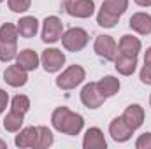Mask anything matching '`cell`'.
<instances>
[{"label":"cell","instance_id":"obj_22","mask_svg":"<svg viewBox=\"0 0 151 149\" xmlns=\"http://www.w3.org/2000/svg\"><path fill=\"white\" fill-rule=\"evenodd\" d=\"M53 144V133L47 126H37V142L35 148L37 149H46Z\"/></svg>","mask_w":151,"mask_h":149},{"label":"cell","instance_id":"obj_3","mask_svg":"<svg viewBox=\"0 0 151 149\" xmlns=\"http://www.w3.org/2000/svg\"><path fill=\"white\" fill-rule=\"evenodd\" d=\"M62 44H63V47L67 49V51H72V53H77V51H81L86 44H88V34H86V30H83V28H69L63 35H62Z\"/></svg>","mask_w":151,"mask_h":149},{"label":"cell","instance_id":"obj_34","mask_svg":"<svg viewBox=\"0 0 151 149\" xmlns=\"http://www.w3.org/2000/svg\"><path fill=\"white\" fill-rule=\"evenodd\" d=\"M150 105H151V97H150Z\"/></svg>","mask_w":151,"mask_h":149},{"label":"cell","instance_id":"obj_27","mask_svg":"<svg viewBox=\"0 0 151 149\" xmlns=\"http://www.w3.org/2000/svg\"><path fill=\"white\" fill-rule=\"evenodd\" d=\"M7 4H9V9L12 12H25L30 9L32 0H7Z\"/></svg>","mask_w":151,"mask_h":149},{"label":"cell","instance_id":"obj_2","mask_svg":"<svg viewBox=\"0 0 151 149\" xmlns=\"http://www.w3.org/2000/svg\"><path fill=\"white\" fill-rule=\"evenodd\" d=\"M84 69L79 65H70L67 70H63L62 74L56 77V86L60 90H72L76 86H79L84 81Z\"/></svg>","mask_w":151,"mask_h":149},{"label":"cell","instance_id":"obj_33","mask_svg":"<svg viewBox=\"0 0 151 149\" xmlns=\"http://www.w3.org/2000/svg\"><path fill=\"white\" fill-rule=\"evenodd\" d=\"M0 148H5V142H2V140H0Z\"/></svg>","mask_w":151,"mask_h":149},{"label":"cell","instance_id":"obj_16","mask_svg":"<svg viewBox=\"0 0 151 149\" xmlns=\"http://www.w3.org/2000/svg\"><path fill=\"white\" fill-rule=\"evenodd\" d=\"M16 27H18V32H19L21 37L30 39V37H35V34H37L39 21L34 16H25V18H21V19L18 21Z\"/></svg>","mask_w":151,"mask_h":149},{"label":"cell","instance_id":"obj_14","mask_svg":"<svg viewBox=\"0 0 151 149\" xmlns=\"http://www.w3.org/2000/svg\"><path fill=\"white\" fill-rule=\"evenodd\" d=\"M119 54H125V56H132V58H137L139 51H141V40L134 35H123L119 40Z\"/></svg>","mask_w":151,"mask_h":149},{"label":"cell","instance_id":"obj_31","mask_svg":"<svg viewBox=\"0 0 151 149\" xmlns=\"http://www.w3.org/2000/svg\"><path fill=\"white\" fill-rule=\"evenodd\" d=\"M144 65L151 67V47L146 49V54H144Z\"/></svg>","mask_w":151,"mask_h":149},{"label":"cell","instance_id":"obj_11","mask_svg":"<svg viewBox=\"0 0 151 149\" xmlns=\"http://www.w3.org/2000/svg\"><path fill=\"white\" fill-rule=\"evenodd\" d=\"M83 148L84 149H106L107 148V142H106V137L102 133L100 128H88L86 133H84V140H83Z\"/></svg>","mask_w":151,"mask_h":149},{"label":"cell","instance_id":"obj_6","mask_svg":"<svg viewBox=\"0 0 151 149\" xmlns=\"http://www.w3.org/2000/svg\"><path fill=\"white\" fill-rule=\"evenodd\" d=\"M81 102H83L88 109H99V107L106 102V97L99 91L97 82H90V84H86V86L81 90Z\"/></svg>","mask_w":151,"mask_h":149},{"label":"cell","instance_id":"obj_1","mask_svg":"<svg viewBox=\"0 0 151 149\" xmlns=\"http://www.w3.org/2000/svg\"><path fill=\"white\" fill-rule=\"evenodd\" d=\"M51 123L58 132H62L65 135H77L83 130L84 119L81 114H76L67 107H58V109H55L53 116H51Z\"/></svg>","mask_w":151,"mask_h":149},{"label":"cell","instance_id":"obj_4","mask_svg":"<svg viewBox=\"0 0 151 149\" xmlns=\"http://www.w3.org/2000/svg\"><path fill=\"white\" fill-rule=\"evenodd\" d=\"M93 49L95 53L104 58V60H114L118 56V44L111 35H99L95 39V44H93Z\"/></svg>","mask_w":151,"mask_h":149},{"label":"cell","instance_id":"obj_28","mask_svg":"<svg viewBox=\"0 0 151 149\" xmlns=\"http://www.w3.org/2000/svg\"><path fill=\"white\" fill-rule=\"evenodd\" d=\"M135 148L137 149H151V133H142L137 139Z\"/></svg>","mask_w":151,"mask_h":149},{"label":"cell","instance_id":"obj_32","mask_svg":"<svg viewBox=\"0 0 151 149\" xmlns=\"http://www.w3.org/2000/svg\"><path fill=\"white\" fill-rule=\"evenodd\" d=\"M137 5H141V7H150L151 5V0H134Z\"/></svg>","mask_w":151,"mask_h":149},{"label":"cell","instance_id":"obj_8","mask_svg":"<svg viewBox=\"0 0 151 149\" xmlns=\"http://www.w3.org/2000/svg\"><path fill=\"white\" fill-rule=\"evenodd\" d=\"M65 11L76 18H90L95 12L93 0H65Z\"/></svg>","mask_w":151,"mask_h":149},{"label":"cell","instance_id":"obj_19","mask_svg":"<svg viewBox=\"0 0 151 149\" xmlns=\"http://www.w3.org/2000/svg\"><path fill=\"white\" fill-rule=\"evenodd\" d=\"M97 88H99V91H100L106 98H109V97H114V95L118 93V90H119V81H118L114 75H106V77H102V79L97 82Z\"/></svg>","mask_w":151,"mask_h":149},{"label":"cell","instance_id":"obj_24","mask_svg":"<svg viewBox=\"0 0 151 149\" xmlns=\"http://www.w3.org/2000/svg\"><path fill=\"white\" fill-rule=\"evenodd\" d=\"M18 35H19V32H18V27H16V25L5 23V25L0 27V39H2V40L16 42V40H18Z\"/></svg>","mask_w":151,"mask_h":149},{"label":"cell","instance_id":"obj_21","mask_svg":"<svg viewBox=\"0 0 151 149\" xmlns=\"http://www.w3.org/2000/svg\"><path fill=\"white\" fill-rule=\"evenodd\" d=\"M23 116L25 114H19V112L12 111L5 116V119H4V128L7 130V132H18L19 128H21V125H23Z\"/></svg>","mask_w":151,"mask_h":149},{"label":"cell","instance_id":"obj_12","mask_svg":"<svg viewBox=\"0 0 151 149\" xmlns=\"http://www.w3.org/2000/svg\"><path fill=\"white\" fill-rule=\"evenodd\" d=\"M123 121L132 128V130H137L142 123H144V109L141 107V105H137V104H134V105H128L125 112H123Z\"/></svg>","mask_w":151,"mask_h":149},{"label":"cell","instance_id":"obj_10","mask_svg":"<svg viewBox=\"0 0 151 149\" xmlns=\"http://www.w3.org/2000/svg\"><path fill=\"white\" fill-rule=\"evenodd\" d=\"M109 133L113 135V139L116 142H127L132 137L134 130L123 121V117H114L111 121V125H109Z\"/></svg>","mask_w":151,"mask_h":149},{"label":"cell","instance_id":"obj_30","mask_svg":"<svg viewBox=\"0 0 151 149\" xmlns=\"http://www.w3.org/2000/svg\"><path fill=\"white\" fill-rule=\"evenodd\" d=\"M7 102H9V95H7V91L0 90V114L5 111V107H7Z\"/></svg>","mask_w":151,"mask_h":149},{"label":"cell","instance_id":"obj_15","mask_svg":"<svg viewBox=\"0 0 151 149\" xmlns=\"http://www.w3.org/2000/svg\"><path fill=\"white\" fill-rule=\"evenodd\" d=\"M16 65H19L21 69H25L27 72L28 70H35L39 67V56L35 51L32 49H25L21 51L18 56H16Z\"/></svg>","mask_w":151,"mask_h":149},{"label":"cell","instance_id":"obj_5","mask_svg":"<svg viewBox=\"0 0 151 149\" xmlns=\"http://www.w3.org/2000/svg\"><path fill=\"white\" fill-rule=\"evenodd\" d=\"M63 32V23L60 21V18L56 16H47L42 23V40L47 44H53L56 40H60Z\"/></svg>","mask_w":151,"mask_h":149},{"label":"cell","instance_id":"obj_26","mask_svg":"<svg viewBox=\"0 0 151 149\" xmlns=\"http://www.w3.org/2000/svg\"><path fill=\"white\" fill-rule=\"evenodd\" d=\"M11 109L16 111V112H19V114H25V112L30 109V100H28V97H25V95H16V97L12 98Z\"/></svg>","mask_w":151,"mask_h":149},{"label":"cell","instance_id":"obj_20","mask_svg":"<svg viewBox=\"0 0 151 149\" xmlns=\"http://www.w3.org/2000/svg\"><path fill=\"white\" fill-rule=\"evenodd\" d=\"M102 9L119 18V16L128 9V0H104Z\"/></svg>","mask_w":151,"mask_h":149},{"label":"cell","instance_id":"obj_13","mask_svg":"<svg viewBox=\"0 0 151 149\" xmlns=\"http://www.w3.org/2000/svg\"><path fill=\"white\" fill-rule=\"evenodd\" d=\"M128 25H130L132 30H135V32L141 34V35L151 34V16L146 14V12H135V14L130 18Z\"/></svg>","mask_w":151,"mask_h":149},{"label":"cell","instance_id":"obj_29","mask_svg":"<svg viewBox=\"0 0 151 149\" xmlns=\"http://www.w3.org/2000/svg\"><path fill=\"white\" fill-rule=\"evenodd\" d=\"M139 77H141V81H142L144 84L151 86V67L144 65V67H142V70H141V74H139Z\"/></svg>","mask_w":151,"mask_h":149},{"label":"cell","instance_id":"obj_9","mask_svg":"<svg viewBox=\"0 0 151 149\" xmlns=\"http://www.w3.org/2000/svg\"><path fill=\"white\" fill-rule=\"evenodd\" d=\"M4 81L9 86H12V88H19V86H25L27 84L28 75H27V70L21 69L19 65H11L4 72Z\"/></svg>","mask_w":151,"mask_h":149},{"label":"cell","instance_id":"obj_35","mask_svg":"<svg viewBox=\"0 0 151 149\" xmlns=\"http://www.w3.org/2000/svg\"><path fill=\"white\" fill-rule=\"evenodd\" d=\"M0 2H2V0H0Z\"/></svg>","mask_w":151,"mask_h":149},{"label":"cell","instance_id":"obj_17","mask_svg":"<svg viewBox=\"0 0 151 149\" xmlns=\"http://www.w3.org/2000/svg\"><path fill=\"white\" fill-rule=\"evenodd\" d=\"M35 142H37V128L34 126L23 128L19 135H16V140H14L18 148H35Z\"/></svg>","mask_w":151,"mask_h":149},{"label":"cell","instance_id":"obj_7","mask_svg":"<svg viewBox=\"0 0 151 149\" xmlns=\"http://www.w3.org/2000/svg\"><path fill=\"white\" fill-rule=\"evenodd\" d=\"M40 60H42V67L46 72H58L65 63V54L60 49L51 47V49H46L42 53Z\"/></svg>","mask_w":151,"mask_h":149},{"label":"cell","instance_id":"obj_18","mask_svg":"<svg viewBox=\"0 0 151 149\" xmlns=\"http://www.w3.org/2000/svg\"><path fill=\"white\" fill-rule=\"evenodd\" d=\"M135 65H137V58L125 56V54H118V56L114 58V67H116V70L123 75H132L135 72Z\"/></svg>","mask_w":151,"mask_h":149},{"label":"cell","instance_id":"obj_25","mask_svg":"<svg viewBox=\"0 0 151 149\" xmlns=\"http://www.w3.org/2000/svg\"><path fill=\"white\" fill-rule=\"evenodd\" d=\"M118 19H119L118 16H114V14L104 11V9H100V12H99V16H97V23H99L100 27H104V28H113V27H116Z\"/></svg>","mask_w":151,"mask_h":149},{"label":"cell","instance_id":"obj_23","mask_svg":"<svg viewBox=\"0 0 151 149\" xmlns=\"http://www.w3.org/2000/svg\"><path fill=\"white\" fill-rule=\"evenodd\" d=\"M16 42H9V40H2L0 39V62H11L16 56Z\"/></svg>","mask_w":151,"mask_h":149}]
</instances>
